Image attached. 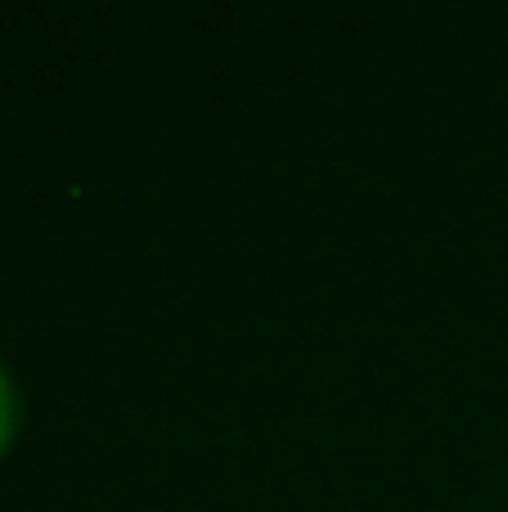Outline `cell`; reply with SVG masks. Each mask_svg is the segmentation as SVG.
<instances>
[{
    "label": "cell",
    "instance_id": "1",
    "mask_svg": "<svg viewBox=\"0 0 508 512\" xmlns=\"http://www.w3.org/2000/svg\"><path fill=\"white\" fill-rule=\"evenodd\" d=\"M18 423H23V400H18V387L9 378V369L0 364V454H9L18 436Z\"/></svg>",
    "mask_w": 508,
    "mask_h": 512
}]
</instances>
